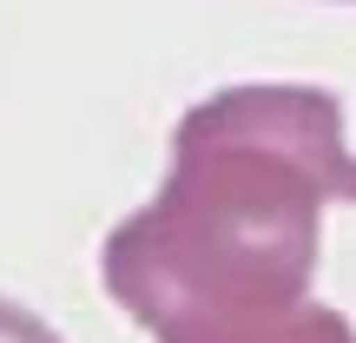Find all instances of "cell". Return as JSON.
Here are the masks:
<instances>
[{"instance_id": "obj_1", "label": "cell", "mask_w": 356, "mask_h": 343, "mask_svg": "<svg viewBox=\"0 0 356 343\" xmlns=\"http://www.w3.org/2000/svg\"><path fill=\"white\" fill-rule=\"evenodd\" d=\"M356 205V152L330 86H225L172 126L152 205L99 251L113 304L159 343H356L317 304V238Z\"/></svg>"}, {"instance_id": "obj_2", "label": "cell", "mask_w": 356, "mask_h": 343, "mask_svg": "<svg viewBox=\"0 0 356 343\" xmlns=\"http://www.w3.org/2000/svg\"><path fill=\"white\" fill-rule=\"evenodd\" d=\"M0 343H60V330H47V317H33L26 304L0 297Z\"/></svg>"}, {"instance_id": "obj_3", "label": "cell", "mask_w": 356, "mask_h": 343, "mask_svg": "<svg viewBox=\"0 0 356 343\" xmlns=\"http://www.w3.org/2000/svg\"><path fill=\"white\" fill-rule=\"evenodd\" d=\"M343 7H356V0H343Z\"/></svg>"}]
</instances>
